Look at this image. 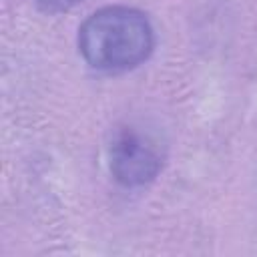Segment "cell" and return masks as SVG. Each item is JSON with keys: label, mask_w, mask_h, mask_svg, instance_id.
<instances>
[{"label": "cell", "mask_w": 257, "mask_h": 257, "mask_svg": "<svg viewBox=\"0 0 257 257\" xmlns=\"http://www.w3.org/2000/svg\"><path fill=\"white\" fill-rule=\"evenodd\" d=\"M34 2L46 14H60V12H66L74 6H78L84 0H34Z\"/></svg>", "instance_id": "3957f363"}, {"label": "cell", "mask_w": 257, "mask_h": 257, "mask_svg": "<svg viewBox=\"0 0 257 257\" xmlns=\"http://www.w3.org/2000/svg\"><path fill=\"white\" fill-rule=\"evenodd\" d=\"M163 159L159 141L137 126L118 128L108 147L110 175L124 187L151 183L161 173Z\"/></svg>", "instance_id": "7a4b0ae2"}, {"label": "cell", "mask_w": 257, "mask_h": 257, "mask_svg": "<svg viewBox=\"0 0 257 257\" xmlns=\"http://www.w3.org/2000/svg\"><path fill=\"white\" fill-rule=\"evenodd\" d=\"M155 48V30L145 12L104 6L78 28V50L100 72H124L143 64Z\"/></svg>", "instance_id": "6da1fadb"}]
</instances>
